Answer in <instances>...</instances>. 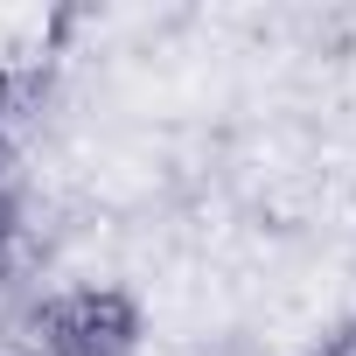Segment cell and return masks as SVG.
<instances>
[{
  "label": "cell",
  "instance_id": "cell-1",
  "mask_svg": "<svg viewBox=\"0 0 356 356\" xmlns=\"http://www.w3.org/2000/svg\"><path fill=\"white\" fill-rule=\"evenodd\" d=\"M140 342V300L126 286H70L49 293L35 314L42 356H126Z\"/></svg>",
  "mask_w": 356,
  "mask_h": 356
},
{
  "label": "cell",
  "instance_id": "cell-2",
  "mask_svg": "<svg viewBox=\"0 0 356 356\" xmlns=\"http://www.w3.org/2000/svg\"><path fill=\"white\" fill-rule=\"evenodd\" d=\"M0 356H42V349H35L29 335H0Z\"/></svg>",
  "mask_w": 356,
  "mask_h": 356
}]
</instances>
